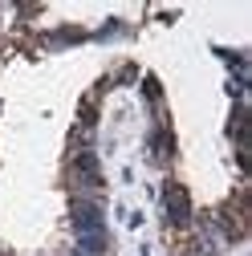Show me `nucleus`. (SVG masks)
Masks as SVG:
<instances>
[{
    "mask_svg": "<svg viewBox=\"0 0 252 256\" xmlns=\"http://www.w3.org/2000/svg\"><path fill=\"white\" fill-rule=\"evenodd\" d=\"M187 212H192V204H187V191L179 183H167V216L175 224H187Z\"/></svg>",
    "mask_w": 252,
    "mask_h": 256,
    "instance_id": "1",
    "label": "nucleus"
}]
</instances>
